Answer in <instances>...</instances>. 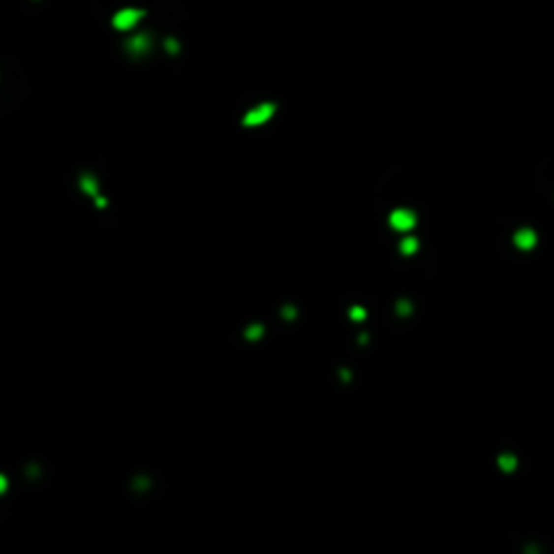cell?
I'll return each mask as SVG.
<instances>
[{
  "instance_id": "ba28073f",
  "label": "cell",
  "mask_w": 554,
  "mask_h": 554,
  "mask_svg": "<svg viewBox=\"0 0 554 554\" xmlns=\"http://www.w3.org/2000/svg\"><path fill=\"white\" fill-rule=\"evenodd\" d=\"M498 468H500L502 472H513L515 468H518V459H515V455L511 453H504L498 457Z\"/></svg>"
},
{
  "instance_id": "8fae6325",
  "label": "cell",
  "mask_w": 554,
  "mask_h": 554,
  "mask_svg": "<svg viewBox=\"0 0 554 554\" xmlns=\"http://www.w3.org/2000/svg\"><path fill=\"white\" fill-rule=\"evenodd\" d=\"M349 316H351L353 320H364V318H366V309L360 308V306H355V308H351Z\"/></svg>"
},
{
  "instance_id": "9a60e30c",
  "label": "cell",
  "mask_w": 554,
  "mask_h": 554,
  "mask_svg": "<svg viewBox=\"0 0 554 554\" xmlns=\"http://www.w3.org/2000/svg\"><path fill=\"white\" fill-rule=\"evenodd\" d=\"M286 316L292 318V316H295V309H292V308H284V318H286Z\"/></svg>"
},
{
  "instance_id": "30bf717a",
  "label": "cell",
  "mask_w": 554,
  "mask_h": 554,
  "mask_svg": "<svg viewBox=\"0 0 554 554\" xmlns=\"http://www.w3.org/2000/svg\"><path fill=\"white\" fill-rule=\"evenodd\" d=\"M396 312H399L400 316H409V314H411V303L405 301V299H400V301L396 303Z\"/></svg>"
},
{
  "instance_id": "4fadbf2b",
  "label": "cell",
  "mask_w": 554,
  "mask_h": 554,
  "mask_svg": "<svg viewBox=\"0 0 554 554\" xmlns=\"http://www.w3.org/2000/svg\"><path fill=\"white\" fill-rule=\"evenodd\" d=\"M7 487H9V481H7V476H4V474H0V493H4V492H7Z\"/></svg>"
},
{
  "instance_id": "8992f818",
  "label": "cell",
  "mask_w": 554,
  "mask_h": 554,
  "mask_svg": "<svg viewBox=\"0 0 554 554\" xmlns=\"http://www.w3.org/2000/svg\"><path fill=\"white\" fill-rule=\"evenodd\" d=\"M80 191L91 195V197H95V195H100V182H97L91 173H83V176H80Z\"/></svg>"
},
{
  "instance_id": "9c48e42d",
  "label": "cell",
  "mask_w": 554,
  "mask_h": 554,
  "mask_svg": "<svg viewBox=\"0 0 554 554\" xmlns=\"http://www.w3.org/2000/svg\"><path fill=\"white\" fill-rule=\"evenodd\" d=\"M262 334H264L262 325H249L247 331H245V338L247 340H258V338H262Z\"/></svg>"
},
{
  "instance_id": "5bb4252c",
  "label": "cell",
  "mask_w": 554,
  "mask_h": 554,
  "mask_svg": "<svg viewBox=\"0 0 554 554\" xmlns=\"http://www.w3.org/2000/svg\"><path fill=\"white\" fill-rule=\"evenodd\" d=\"M95 206H97V208H106L108 202H106L104 197H100V195H95Z\"/></svg>"
},
{
  "instance_id": "7c38bea8",
  "label": "cell",
  "mask_w": 554,
  "mask_h": 554,
  "mask_svg": "<svg viewBox=\"0 0 554 554\" xmlns=\"http://www.w3.org/2000/svg\"><path fill=\"white\" fill-rule=\"evenodd\" d=\"M165 48H167V52H169V54H176L178 50H180L178 41H176V39H171V37H167V39H165Z\"/></svg>"
},
{
  "instance_id": "277c9868",
  "label": "cell",
  "mask_w": 554,
  "mask_h": 554,
  "mask_svg": "<svg viewBox=\"0 0 554 554\" xmlns=\"http://www.w3.org/2000/svg\"><path fill=\"white\" fill-rule=\"evenodd\" d=\"M388 221H390V225H392V230L409 232L416 227L418 216H416L414 210H409V208H396V210H392V215H390Z\"/></svg>"
},
{
  "instance_id": "3957f363",
  "label": "cell",
  "mask_w": 554,
  "mask_h": 554,
  "mask_svg": "<svg viewBox=\"0 0 554 554\" xmlns=\"http://www.w3.org/2000/svg\"><path fill=\"white\" fill-rule=\"evenodd\" d=\"M273 115H275V104H273V102H264V104H258L256 108H251V111L245 113V117H243V126H247V128L262 126V123H267Z\"/></svg>"
},
{
  "instance_id": "7a4b0ae2",
  "label": "cell",
  "mask_w": 554,
  "mask_h": 554,
  "mask_svg": "<svg viewBox=\"0 0 554 554\" xmlns=\"http://www.w3.org/2000/svg\"><path fill=\"white\" fill-rule=\"evenodd\" d=\"M152 46H154V41H152V35L145 31L137 32V35H132L130 39H126V43H123V48H126V52L130 54V57L134 59H141L145 57V54L152 52Z\"/></svg>"
},
{
  "instance_id": "52a82bcc",
  "label": "cell",
  "mask_w": 554,
  "mask_h": 554,
  "mask_svg": "<svg viewBox=\"0 0 554 554\" xmlns=\"http://www.w3.org/2000/svg\"><path fill=\"white\" fill-rule=\"evenodd\" d=\"M418 238H414V236H407V238H403V241H400V245H399V251L403 253V256H414V253L418 251Z\"/></svg>"
},
{
  "instance_id": "5b68a950",
  "label": "cell",
  "mask_w": 554,
  "mask_h": 554,
  "mask_svg": "<svg viewBox=\"0 0 554 554\" xmlns=\"http://www.w3.org/2000/svg\"><path fill=\"white\" fill-rule=\"evenodd\" d=\"M513 245L518 249H522V251H530L537 245V232L533 227H520L513 234Z\"/></svg>"
},
{
  "instance_id": "6da1fadb",
  "label": "cell",
  "mask_w": 554,
  "mask_h": 554,
  "mask_svg": "<svg viewBox=\"0 0 554 554\" xmlns=\"http://www.w3.org/2000/svg\"><path fill=\"white\" fill-rule=\"evenodd\" d=\"M145 15H148V11H145V9L123 7V9H119L117 13L113 15L111 24H113V29H115V31H123V32H126V31H134L141 24V20H143Z\"/></svg>"
}]
</instances>
